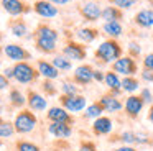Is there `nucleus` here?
I'll use <instances>...</instances> for the list:
<instances>
[{
	"label": "nucleus",
	"mask_w": 153,
	"mask_h": 151,
	"mask_svg": "<svg viewBox=\"0 0 153 151\" xmlns=\"http://www.w3.org/2000/svg\"><path fill=\"white\" fill-rule=\"evenodd\" d=\"M94 81V67L91 64H81L73 72V82L79 85H87Z\"/></svg>",
	"instance_id": "nucleus-10"
},
{
	"label": "nucleus",
	"mask_w": 153,
	"mask_h": 151,
	"mask_svg": "<svg viewBox=\"0 0 153 151\" xmlns=\"http://www.w3.org/2000/svg\"><path fill=\"white\" fill-rule=\"evenodd\" d=\"M77 10H79V15L89 23L97 21L102 16V8H100V5L96 0H86V2L81 3Z\"/></svg>",
	"instance_id": "nucleus-6"
},
{
	"label": "nucleus",
	"mask_w": 153,
	"mask_h": 151,
	"mask_svg": "<svg viewBox=\"0 0 153 151\" xmlns=\"http://www.w3.org/2000/svg\"><path fill=\"white\" fill-rule=\"evenodd\" d=\"M46 117L50 121H58V123H73V117L64 107H51L46 112Z\"/></svg>",
	"instance_id": "nucleus-14"
},
{
	"label": "nucleus",
	"mask_w": 153,
	"mask_h": 151,
	"mask_svg": "<svg viewBox=\"0 0 153 151\" xmlns=\"http://www.w3.org/2000/svg\"><path fill=\"white\" fill-rule=\"evenodd\" d=\"M102 112H104V108L100 104H92V105L87 107L84 117L86 118H99V117H102Z\"/></svg>",
	"instance_id": "nucleus-30"
},
{
	"label": "nucleus",
	"mask_w": 153,
	"mask_h": 151,
	"mask_svg": "<svg viewBox=\"0 0 153 151\" xmlns=\"http://www.w3.org/2000/svg\"><path fill=\"white\" fill-rule=\"evenodd\" d=\"M36 69H38V72H40V76H43L45 79L53 81V79L59 77V71L53 66V62L46 61V59H38L36 61Z\"/></svg>",
	"instance_id": "nucleus-15"
},
{
	"label": "nucleus",
	"mask_w": 153,
	"mask_h": 151,
	"mask_svg": "<svg viewBox=\"0 0 153 151\" xmlns=\"http://www.w3.org/2000/svg\"><path fill=\"white\" fill-rule=\"evenodd\" d=\"M104 77H105V74H104L102 71H99V69H94V81H96V82H102Z\"/></svg>",
	"instance_id": "nucleus-43"
},
{
	"label": "nucleus",
	"mask_w": 153,
	"mask_h": 151,
	"mask_svg": "<svg viewBox=\"0 0 153 151\" xmlns=\"http://www.w3.org/2000/svg\"><path fill=\"white\" fill-rule=\"evenodd\" d=\"M61 90H63V95H77V87L74 85V82H68L64 81L61 84Z\"/></svg>",
	"instance_id": "nucleus-33"
},
{
	"label": "nucleus",
	"mask_w": 153,
	"mask_h": 151,
	"mask_svg": "<svg viewBox=\"0 0 153 151\" xmlns=\"http://www.w3.org/2000/svg\"><path fill=\"white\" fill-rule=\"evenodd\" d=\"M61 104H63V107L66 108L68 112H74V113H77V112H82L84 108H86V97L84 95H61Z\"/></svg>",
	"instance_id": "nucleus-11"
},
{
	"label": "nucleus",
	"mask_w": 153,
	"mask_h": 151,
	"mask_svg": "<svg viewBox=\"0 0 153 151\" xmlns=\"http://www.w3.org/2000/svg\"><path fill=\"white\" fill-rule=\"evenodd\" d=\"M112 128H114V123L109 117H99L92 123V130L96 135H107L112 131Z\"/></svg>",
	"instance_id": "nucleus-22"
},
{
	"label": "nucleus",
	"mask_w": 153,
	"mask_h": 151,
	"mask_svg": "<svg viewBox=\"0 0 153 151\" xmlns=\"http://www.w3.org/2000/svg\"><path fill=\"white\" fill-rule=\"evenodd\" d=\"M51 62H53V66L59 72H69L71 69H73V61H71V59H68L64 54H56Z\"/></svg>",
	"instance_id": "nucleus-27"
},
{
	"label": "nucleus",
	"mask_w": 153,
	"mask_h": 151,
	"mask_svg": "<svg viewBox=\"0 0 153 151\" xmlns=\"http://www.w3.org/2000/svg\"><path fill=\"white\" fill-rule=\"evenodd\" d=\"M99 104L102 105V108L107 110V112H119L120 108H122L120 100L117 97H114V95H104V97L99 100Z\"/></svg>",
	"instance_id": "nucleus-26"
},
{
	"label": "nucleus",
	"mask_w": 153,
	"mask_h": 151,
	"mask_svg": "<svg viewBox=\"0 0 153 151\" xmlns=\"http://www.w3.org/2000/svg\"><path fill=\"white\" fill-rule=\"evenodd\" d=\"M100 31L97 28H92V26H82V28L76 30V38L79 39L82 44H87V43H92L99 38Z\"/></svg>",
	"instance_id": "nucleus-18"
},
{
	"label": "nucleus",
	"mask_w": 153,
	"mask_h": 151,
	"mask_svg": "<svg viewBox=\"0 0 153 151\" xmlns=\"http://www.w3.org/2000/svg\"><path fill=\"white\" fill-rule=\"evenodd\" d=\"M63 54L71 61H84L87 56L86 46L77 41H68L63 48Z\"/></svg>",
	"instance_id": "nucleus-7"
},
{
	"label": "nucleus",
	"mask_w": 153,
	"mask_h": 151,
	"mask_svg": "<svg viewBox=\"0 0 153 151\" xmlns=\"http://www.w3.org/2000/svg\"><path fill=\"white\" fill-rule=\"evenodd\" d=\"M138 69L137 66V61L132 58V56H122L119 58L115 62H112V71L117 72L119 76H123V77H128V76H133Z\"/></svg>",
	"instance_id": "nucleus-5"
},
{
	"label": "nucleus",
	"mask_w": 153,
	"mask_h": 151,
	"mask_svg": "<svg viewBox=\"0 0 153 151\" xmlns=\"http://www.w3.org/2000/svg\"><path fill=\"white\" fill-rule=\"evenodd\" d=\"M104 82H105V85L112 92H120V89H122V79H120L119 74H117V72H114V71H107L105 72Z\"/></svg>",
	"instance_id": "nucleus-25"
},
{
	"label": "nucleus",
	"mask_w": 153,
	"mask_h": 151,
	"mask_svg": "<svg viewBox=\"0 0 153 151\" xmlns=\"http://www.w3.org/2000/svg\"><path fill=\"white\" fill-rule=\"evenodd\" d=\"M140 97H142V100L146 102V104H150V102L153 100V95H152V92H150V89H143V90L140 92Z\"/></svg>",
	"instance_id": "nucleus-39"
},
{
	"label": "nucleus",
	"mask_w": 153,
	"mask_h": 151,
	"mask_svg": "<svg viewBox=\"0 0 153 151\" xmlns=\"http://www.w3.org/2000/svg\"><path fill=\"white\" fill-rule=\"evenodd\" d=\"M148 120L153 123V105L150 107V110H148Z\"/></svg>",
	"instance_id": "nucleus-47"
},
{
	"label": "nucleus",
	"mask_w": 153,
	"mask_h": 151,
	"mask_svg": "<svg viewBox=\"0 0 153 151\" xmlns=\"http://www.w3.org/2000/svg\"><path fill=\"white\" fill-rule=\"evenodd\" d=\"M4 76L8 79V81H10V79H15L13 77V67H5L4 69Z\"/></svg>",
	"instance_id": "nucleus-44"
},
{
	"label": "nucleus",
	"mask_w": 153,
	"mask_h": 151,
	"mask_svg": "<svg viewBox=\"0 0 153 151\" xmlns=\"http://www.w3.org/2000/svg\"><path fill=\"white\" fill-rule=\"evenodd\" d=\"M41 87H43V90L46 92L48 95H54V94H56V87H54V84L50 81V79H45V82H43Z\"/></svg>",
	"instance_id": "nucleus-36"
},
{
	"label": "nucleus",
	"mask_w": 153,
	"mask_h": 151,
	"mask_svg": "<svg viewBox=\"0 0 153 151\" xmlns=\"http://www.w3.org/2000/svg\"><path fill=\"white\" fill-rule=\"evenodd\" d=\"M8 85H10V81H8V79L5 77L4 74H0V90H5V89H8Z\"/></svg>",
	"instance_id": "nucleus-42"
},
{
	"label": "nucleus",
	"mask_w": 153,
	"mask_h": 151,
	"mask_svg": "<svg viewBox=\"0 0 153 151\" xmlns=\"http://www.w3.org/2000/svg\"><path fill=\"white\" fill-rule=\"evenodd\" d=\"M8 28H10L12 35L17 36V38H28V33H30L28 23L25 21V20H22L20 16L10 20V21H8Z\"/></svg>",
	"instance_id": "nucleus-17"
},
{
	"label": "nucleus",
	"mask_w": 153,
	"mask_h": 151,
	"mask_svg": "<svg viewBox=\"0 0 153 151\" xmlns=\"http://www.w3.org/2000/svg\"><path fill=\"white\" fill-rule=\"evenodd\" d=\"M143 104H145V102L142 100L140 95H130L125 102V112L130 117H138L142 108H143Z\"/></svg>",
	"instance_id": "nucleus-20"
},
{
	"label": "nucleus",
	"mask_w": 153,
	"mask_h": 151,
	"mask_svg": "<svg viewBox=\"0 0 153 151\" xmlns=\"http://www.w3.org/2000/svg\"><path fill=\"white\" fill-rule=\"evenodd\" d=\"M0 144H2V143H0Z\"/></svg>",
	"instance_id": "nucleus-52"
},
{
	"label": "nucleus",
	"mask_w": 153,
	"mask_h": 151,
	"mask_svg": "<svg viewBox=\"0 0 153 151\" xmlns=\"http://www.w3.org/2000/svg\"><path fill=\"white\" fill-rule=\"evenodd\" d=\"M102 31H104V35H107L109 38L117 39L123 35V25H122V21H104Z\"/></svg>",
	"instance_id": "nucleus-21"
},
{
	"label": "nucleus",
	"mask_w": 153,
	"mask_h": 151,
	"mask_svg": "<svg viewBox=\"0 0 153 151\" xmlns=\"http://www.w3.org/2000/svg\"><path fill=\"white\" fill-rule=\"evenodd\" d=\"M2 39H4V35H2V33H0V43H2Z\"/></svg>",
	"instance_id": "nucleus-49"
},
{
	"label": "nucleus",
	"mask_w": 153,
	"mask_h": 151,
	"mask_svg": "<svg viewBox=\"0 0 153 151\" xmlns=\"http://www.w3.org/2000/svg\"><path fill=\"white\" fill-rule=\"evenodd\" d=\"M4 54L13 62H22V61H27V59L31 58L28 49H25L20 44H15V43H8V44L4 46Z\"/></svg>",
	"instance_id": "nucleus-8"
},
{
	"label": "nucleus",
	"mask_w": 153,
	"mask_h": 151,
	"mask_svg": "<svg viewBox=\"0 0 153 151\" xmlns=\"http://www.w3.org/2000/svg\"><path fill=\"white\" fill-rule=\"evenodd\" d=\"M140 82L137 81L133 76H128V77H123L122 79V89L125 92H135L137 89H138Z\"/></svg>",
	"instance_id": "nucleus-29"
},
{
	"label": "nucleus",
	"mask_w": 153,
	"mask_h": 151,
	"mask_svg": "<svg viewBox=\"0 0 153 151\" xmlns=\"http://www.w3.org/2000/svg\"><path fill=\"white\" fill-rule=\"evenodd\" d=\"M33 38H45V39H51V41H58L59 33L53 26L46 25V23H40L33 31Z\"/></svg>",
	"instance_id": "nucleus-16"
},
{
	"label": "nucleus",
	"mask_w": 153,
	"mask_h": 151,
	"mask_svg": "<svg viewBox=\"0 0 153 151\" xmlns=\"http://www.w3.org/2000/svg\"><path fill=\"white\" fill-rule=\"evenodd\" d=\"M38 76H40L38 69H35L30 62L22 61L13 64V77L18 84H31L38 79Z\"/></svg>",
	"instance_id": "nucleus-2"
},
{
	"label": "nucleus",
	"mask_w": 153,
	"mask_h": 151,
	"mask_svg": "<svg viewBox=\"0 0 153 151\" xmlns=\"http://www.w3.org/2000/svg\"><path fill=\"white\" fill-rule=\"evenodd\" d=\"M13 133H17L13 123H10V121H0V138H10V136H13Z\"/></svg>",
	"instance_id": "nucleus-31"
},
{
	"label": "nucleus",
	"mask_w": 153,
	"mask_h": 151,
	"mask_svg": "<svg viewBox=\"0 0 153 151\" xmlns=\"http://www.w3.org/2000/svg\"><path fill=\"white\" fill-rule=\"evenodd\" d=\"M8 98H10V104L13 105V107H23V105L27 104L25 95L22 94L18 89H12L10 94H8Z\"/></svg>",
	"instance_id": "nucleus-28"
},
{
	"label": "nucleus",
	"mask_w": 153,
	"mask_h": 151,
	"mask_svg": "<svg viewBox=\"0 0 153 151\" xmlns=\"http://www.w3.org/2000/svg\"><path fill=\"white\" fill-rule=\"evenodd\" d=\"M33 12L36 13L38 16H41V18H56L58 15H59V10H58V7L54 5V3L48 2V0H36V2L33 3Z\"/></svg>",
	"instance_id": "nucleus-9"
},
{
	"label": "nucleus",
	"mask_w": 153,
	"mask_h": 151,
	"mask_svg": "<svg viewBox=\"0 0 153 151\" xmlns=\"http://www.w3.org/2000/svg\"><path fill=\"white\" fill-rule=\"evenodd\" d=\"M79 151H97V150H96V146H94V143H91V141H84V143H81Z\"/></svg>",
	"instance_id": "nucleus-41"
},
{
	"label": "nucleus",
	"mask_w": 153,
	"mask_h": 151,
	"mask_svg": "<svg viewBox=\"0 0 153 151\" xmlns=\"http://www.w3.org/2000/svg\"><path fill=\"white\" fill-rule=\"evenodd\" d=\"M120 140H122L125 144H132V143H137V135L132 133V131H127V133L122 135V138H120Z\"/></svg>",
	"instance_id": "nucleus-38"
},
{
	"label": "nucleus",
	"mask_w": 153,
	"mask_h": 151,
	"mask_svg": "<svg viewBox=\"0 0 153 151\" xmlns=\"http://www.w3.org/2000/svg\"><path fill=\"white\" fill-rule=\"evenodd\" d=\"M35 39V48L43 54H54L58 49V41H51V39L45 38H33Z\"/></svg>",
	"instance_id": "nucleus-23"
},
{
	"label": "nucleus",
	"mask_w": 153,
	"mask_h": 151,
	"mask_svg": "<svg viewBox=\"0 0 153 151\" xmlns=\"http://www.w3.org/2000/svg\"><path fill=\"white\" fill-rule=\"evenodd\" d=\"M142 64H143V69L153 71V53H148V54H145V58H143Z\"/></svg>",
	"instance_id": "nucleus-37"
},
{
	"label": "nucleus",
	"mask_w": 153,
	"mask_h": 151,
	"mask_svg": "<svg viewBox=\"0 0 153 151\" xmlns=\"http://www.w3.org/2000/svg\"><path fill=\"white\" fill-rule=\"evenodd\" d=\"M0 53H4V48H0ZM0 67H2V59H0Z\"/></svg>",
	"instance_id": "nucleus-48"
},
{
	"label": "nucleus",
	"mask_w": 153,
	"mask_h": 151,
	"mask_svg": "<svg viewBox=\"0 0 153 151\" xmlns=\"http://www.w3.org/2000/svg\"><path fill=\"white\" fill-rule=\"evenodd\" d=\"M123 56V48L117 39L107 38L97 46L96 53H94V58H96L97 62L100 64H112L115 62L119 58Z\"/></svg>",
	"instance_id": "nucleus-1"
},
{
	"label": "nucleus",
	"mask_w": 153,
	"mask_h": 151,
	"mask_svg": "<svg viewBox=\"0 0 153 151\" xmlns=\"http://www.w3.org/2000/svg\"><path fill=\"white\" fill-rule=\"evenodd\" d=\"M127 51H128V56H132V58L135 59V58H138V56L142 54V46H140L137 41H130L128 46H127Z\"/></svg>",
	"instance_id": "nucleus-34"
},
{
	"label": "nucleus",
	"mask_w": 153,
	"mask_h": 151,
	"mask_svg": "<svg viewBox=\"0 0 153 151\" xmlns=\"http://www.w3.org/2000/svg\"><path fill=\"white\" fill-rule=\"evenodd\" d=\"M27 104H28V107H30V110H33V112H45V110L48 108L46 98H45L41 94L35 92V90H30V92H28V95H27Z\"/></svg>",
	"instance_id": "nucleus-13"
},
{
	"label": "nucleus",
	"mask_w": 153,
	"mask_h": 151,
	"mask_svg": "<svg viewBox=\"0 0 153 151\" xmlns=\"http://www.w3.org/2000/svg\"><path fill=\"white\" fill-rule=\"evenodd\" d=\"M50 135H53L54 138H69L73 133V128L69 127V123H58V121H51L48 127Z\"/></svg>",
	"instance_id": "nucleus-19"
},
{
	"label": "nucleus",
	"mask_w": 153,
	"mask_h": 151,
	"mask_svg": "<svg viewBox=\"0 0 153 151\" xmlns=\"http://www.w3.org/2000/svg\"><path fill=\"white\" fill-rule=\"evenodd\" d=\"M0 5L5 12L8 13L13 18H18V16H23L27 13H30L33 10V7L25 3L23 0H0Z\"/></svg>",
	"instance_id": "nucleus-4"
},
{
	"label": "nucleus",
	"mask_w": 153,
	"mask_h": 151,
	"mask_svg": "<svg viewBox=\"0 0 153 151\" xmlns=\"http://www.w3.org/2000/svg\"><path fill=\"white\" fill-rule=\"evenodd\" d=\"M17 150L18 151H40V148L35 143H30V141H18Z\"/></svg>",
	"instance_id": "nucleus-35"
},
{
	"label": "nucleus",
	"mask_w": 153,
	"mask_h": 151,
	"mask_svg": "<svg viewBox=\"0 0 153 151\" xmlns=\"http://www.w3.org/2000/svg\"><path fill=\"white\" fill-rule=\"evenodd\" d=\"M0 121H2V120H0Z\"/></svg>",
	"instance_id": "nucleus-51"
},
{
	"label": "nucleus",
	"mask_w": 153,
	"mask_h": 151,
	"mask_svg": "<svg viewBox=\"0 0 153 151\" xmlns=\"http://www.w3.org/2000/svg\"><path fill=\"white\" fill-rule=\"evenodd\" d=\"M0 113H2V107H0Z\"/></svg>",
	"instance_id": "nucleus-50"
},
{
	"label": "nucleus",
	"mask_w": 153,
	"mask_h": 151,
	"mask_svg": "<svg viewBox=\"0 0 153 151\" xmlns=\"http://www.w3.org/2000/svg\"><path fill=\"white\" fill-rule=\"evenodd\" d=\"M38 120L36 117H35V113L31 110H22L17 113V117H15L13 120V127H15V131L17 133H30V131L35 130V127H36Z\"/></svg>",
	"instance_id": "nucleus-3"
},
{
	"label": "nucleus",
	"mask_w": 153,
	"mask_h": 151,
	"mask_svg": "<svg viewBox=\"0 0 153 151\" xmlns=\"http://www.w3.org/2000/svg\"><path fill=\"white\" fill-rule=\"evenodd\" d=\"M100 18L104 21H120V20H123V10L117 8L114 5H107L102 8V16Z\"/></svg>",
	"instance_id": "nucleus-24"
},
{
	"label": "nucleus",
	"mask_w": 153,
	"mask_h": 151,
	"mask_svg": "<svg viewBox=\"0 0 153 151\" xmlns=\"http://www.w3.org/2000/svg\"><path fill=\"white\" fill-rule=\"evenodd\" d=\"M138 0H110V5L117 7L120 10H130Z\"/></svg>",
	"instance_id": "nucleus-32"
},
{
	"label": "nucleus",
	"mask_w": 153,
	"mask_h": 151,
	"mask_svg": "<svg viewBox=\"0 0 153 151\" xmlns=\"http://www.w3.org/2000/svg\"><path fill=\"white\" fill-rule=\"evenodd\" d=\"M140 76H142V79L145 82H153V71H148V69H143L142 72H140Z\"/></svg>",
	"instance_id": "nucleus-40"
},
{
	"label": "nucleus",
	"mask_w": 153,
	"mask_h": 151,
	"mask_svg": "<svg viewBox=\"0 0 153 151\" xmlns=\"http://www.w3.org/2000/svg\"><path fill=\"white\" fill-rule=\"evenodd\" d=\"M115 151H137V150H135V148H132V146H127V144H125V146H120V148H117Z\"/></svg>",
	"instance_id": "nucleus-46"
},
{
	"label": "nucleus",
	"mask_w": 153,
	"mask_h": 151,
	"mask_svg": "<svg viewBox=\"0 0 153 151\" xmlns=\"http://www.w3.org/2000/svg\"><path fill=\"white\" fill-rule=\"evenodd\" d=\"M133 25H137L138 28L148 30L153 26V8H143L138 10L133 16Z\"/></svg>",
	"instance_id": "nucleus-12"
},
{
	"label": "nucleus",
	"mask_w": 153,
	"mask_h": 151,
	"mask_svg": "<svg viewBox=\"0 0 153 151\" xmlns=\"http://www.w3.org/2000/svg\"><path fill=\"white\" fill-rule=\"evenodd\" d=\"M48 2H51V3H54V5H68V3L71 2V0H48Z\"/></svg>",
	"instance_id": "nucleus-45"
}]
</instances>
